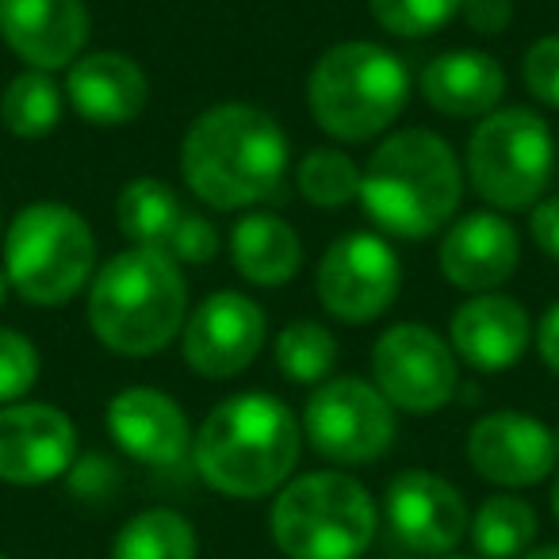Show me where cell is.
<instances>
[{
    "label": "cell",
    "mask_w": 559,
    "mask_h": 559,
    "mask_svg": "<svg viewBox=\"0 0 559 559\" xmlns=\"http://www.w3.org/2000/svg\"><path fill=\"white\" fill-rule=\"evenodd\" d=\"M288 162V134L257 104H215L192 119L180 142V177L188 192L215 211L272 200Z\"/></svg>",
    "instance_id": "1"
},
{
    "label": "cell",
    "mask_w": 559,
    "mask_h": 559,
    "mask_svg": "<svg viewBox=\"0 0 559 559\" xmlns=\"http://www.w3.org/2000/svg\"><path fill=\"white\" fill-rule=\"evenodd\" d=\"M304 456V426L288 403L269 391H241L211 406L192 441V467L215 495H276Z\"/></svg>",
    "instance_id": "2"
},
{
    "label": "cell",
    "mask_w": 559,
    "mask_h": 559,
    "mask_svg": "<svg viewBox=\"0 0 559 559\" xmlns=\"http://www.w3.org/2000/svg\"><path fill=\"white\" fill-rule=\"evenodd\" d=\"M464 200V165L441 134L403 127L372 150L360 169V207L380 234L426 241L456 218Z\"/></svg>",
    "instance_id": "3"
},
{
    "label": "cell",
    "mask_w": 559,
    "mask_h": 559,
    "mask_svg": "<svg viewBox=\"0 0 559 559\" xmlns=\"http://www.w3.org/2000/svg\"><path fill=\"white\" fill-rule=\"evenodd\" d=\"M93 337L119 357H154L188 322V284L165 249L131 246L104 261L88 284Z\"/></svg>",
    "instance_id": "4"
},
{
    "label": "cell",
    "mask_w": 559,
    "mask_h": 559,
    "mask_svg": "<svg viewBox=\"0 0 559 559\" xmlns=\"http://www.w3.org/2000/svg\"><path fill=\"white\" fill-rule=\"evenodd\" d=\"M411 104V70L388 47L349 39L330 47L307 78V108L337 142H372Z\"/></svg>",
    "instance_id": "5"
},
{
    "label": "cell",
    "mask_w": 559,
    "mask_h": 559,
    "mask_svg": "<svg viewBox=\"0 0 559 559\" xmlns=\"http://www.w3.org/2000/svg\"><path fill=\"white\" fill-rule=\"evenodd\" d=\"M380 513L365 483L345 472H307L276 490L269 536L288 559H360L376 540Z\"/></svg>",
    "instance_id": "6"
},
{
    "label": "cell",
    "mask_w": 559,
    "mask_h": 559,
    "mask_svg": "<svg viewBox=\"0 0 559 559\" xmlns=\"http://www.w3.org/2000/svg\"><path fill=\"white\" fill-rule=\"evenodd\" d=\"M4 272L24 304L66 307L96 276L93 226L70 203H27L4 230Z\"/></svg>",
    "instance_id": "7"
},
{
    "label": "cell",
    "mask_w": 559,
    "mask_h": 559,
    "mask_svg": "<svg viewBox=\"0 0 559 559\" xmlns=\"http://www.w3.org/2000/svg\"><path fill=\"white\" fill-rule=\"evenodd\" d=\"M556 169V139L540 111L498 108L467 142V180L495 211L536 207Z\"/></svg>",
    "instance_id": "8"
},
{
    "label": "cell",
    "mask_w": 559,
    "mask_h": 559,
    "mask_svg": "<svg viewBox=\"0 0 559 559\" xmlns=\"http://www.w3.org/2000/svg\"><path fill=\"white\" fill-rule=\"evenodd\" d=\"M304 441L342 467L376 464L395 444V406L380 388L357 376H337L314 388L304 406Z\"/></svg>",
    "instance_id": "9"
},
{
    "label": "cell",
    "mask_w": 559,
    "mask_h": 559,
    "mask_svg": "<svg viewBox=\"0 0 559 559\" xmlns=\"http://www.w3.org/2000/svg\"><path fill=\"white\" fill-rule=\"evenodd\" d=\"M372 383L395 411L437 414L456 399L460 360L437 330L399 322L372 345Z\"/></svg>",
    "instance_id": "10"
},
{
    "label": "cell",
    "mask_w": 559,
    "mask_h": 559,
    "mask_svg": "<svg viewBox=\"0 0 559 559\" xmlns=\"http://www.w3.org/2000/svg\"><path fill=\"white\" fill-rule=\"evenodd\" d=\"M403 288V261L383 234L353 230L322 253L314 292L330 319L365 326L391 311Z\"/></svg>",
    "instance_id": "11"
},
{
    "label": "cell",
    "mask_w": 559,
    "mask_h": 559,
    "mask_svg": "<svg viewBox=\"0 0 559 559\" xmlns=\"http://www.w3.org/2000/svg\"><path fill=\"white\" fill-rule=\"evenodd\" d=\"M269 319L241 292H211L180 330L185 365L203 380H234L264 349Z\"/></svg>",
    "instance_id": "12"
},
{
    "label": "cell",
    "mask_w": 559,
    "mask_h": 559,
    "mask_svg": "<svg viewBox=\"0 0 559 559\" xmlns=\"http://www.w3.org/2000/svg\"><path fill=\"white\" fill-rule=\"evenodd\" d=\"M383 510H388V525L395 540L429 559L456 551L467 536V525H472V510H467L464 495L444 475L426 472V467L399 472L388 483Z\"/></svg>",
    "instance_id": "13"
},
{
    "label": "cell",
    "mask_w": 559,
    "mask_h": 559,
    "mask_svg": "<svg viewBox=\"0 0 559 559\" xmlns=\"http://www.w3.org/2000/svg\"><path fill=\"white\" fill-rule=\"evenodd\" d=\"M467 464L495 487L521 490L556 475L559 444L556 433L533 414L495 411L467 429Z\"/></svg>",
    "instance_id": "14"
},
{
    "label": "cell",
    "mask_w": 559,
    "mask_h": 559,
    "mask_svg": "<svg viewBox=\"0 0 559 559\" xmlns=\"http://www.w3.org/2000/svg\"><path fill=\"white\" fill-rule=\"evenodd\" d=\"M78 464V426L50 403L0 406V483L43 487Z\"/></svg>",
    "instance_id": "15"
},
{
    "label": "cell",
    "mask_w": 559,
    "mask_h": 559,
    "mask_svg": "<svg viewBox=\"0 0 559 559\" xmlns=\"http://www.w3.org/2000/svg\"><path fill=\"white\" fill-rule=\"evenodd\" d=\"M108 433L119 452L142 467H185L192 460V426L173 395L157 388H123L108 403Z\"/></svg>",
    "instance_id": "16"
},
{
    "label": "cell",
    "mask_w": 559,
    "mask_h": 559,
    "mask_svg": "<svg viewBox=\"0 0 559 559\" xmlns=\"http://www.w3.org/2000/svg\"><path fill=\"white\" fill-rule=\"evenodd\" d=\"M85 0H0V39L27 70H70L88 43Z\"/></svg>",
    "instance_id": "17"
},
{
    "label": "cell",
    "mask_w": 559,
    "mask_h": 559,
    "mask_svg": "<svg viewBox=\"0 0 559 559\" xmlns=\"http://www.w3.org/2000/svg\"><path fill=\"white\" fill-rule=\"evenodd\" d=\"M437 261L452 288L487 296L518 272L521 238L502 211H467L449 223Z\"/></svg>",
    "instance_id": "18"
},
{
    "label": "cell",
    "mask_w": 559,
    "mask_h": 559,
    "mask_svg": "<svg viewBox=\"0 0 559 559\" xmlns=\"http://www.w3.org/2000/svg\"><path fill=\"white\" fill-rule=\"evenodd\" d=\"M533 319L510 296H472L452 311L449 345L456 360H464L475 372H510L525 349L533 345Z\"/></svg>",
    "instance_id": "19"
},
{
    "label": "cell",
    "mask_w": 559,
    "mask_h": 559,
    "mask_svg": "<svg viewBox=\"0 0 559 559\" xmlns=\"http://www.w3.org/2000/svg\"><path fill=\"white\" fill-rule=\"evenodd\" d=\"M66 100L88 127H127L150 104L146 70L119 50L81 55L66 73Z\"/></svg>",
    "instance_id": "20"
},
{
    "label": "cell",
    "mask_w": 559,
    "mask_h": 559,
    "mask_svg": "<svg viewBox=\"0 0 559 559\" xmlns=\"http://www.w3.org/2000/svg\"><path fill=\"white\" fill-rule=\"evenodd\" d=\"M421 100L449 119H483L498 111L506 70L483 50H444L421 66Z\"/></svg>",
    "instance_id": "21"
},
{
    "label": "cell",
    "mask_w": 559,
    "mask_h": 559,
    "mask_svg": "<svg viewBox=\"0 0 559 559\" xmlns=\"http://www.w3.org/2000/svg\"><path fill=\"white\" fill-rule=\"evenodd\" d=\"M230 261L257 288H284L304 269V241L288 218L249 211L230 230Z\"/></svg>",
    "instance_id": "22"
},
{
    "label": "cell",
    "mask_w": 559,
    "mask_h": 559,
    "mask_svg": "<svg viewBox=\"0 0 559 559\" xmlns=\"http://www.w3.org/2000/svg\"><path fill=\"white\" fill-rule=\"evenodd\" d=\"M185 215L188 211L180 203V195L157 177H134L131 185H123V192L116 200L119 234L142 249H169Z\"/></svg>",
    "instance_id": "23"
},
{
    "label": "cell",
    "mask_w": 559,
    "mask_h": 559,
    "mask_svg": "<svg viewBox=\"0 0 559 559\" xmlns=\"http://www.w3.org/2000/svg\"><path fill=\"white\" fill-rule=\"evenodd\" d=\"M111 559H200V536L185 513L150 506L127 518L111 544Z\"/></svg>",
    "instance_id": "24"
},
{
    "label": "cell",
    "mask_w": 559,
    "mask_h": 559,
    "mask_svg": "<svg viewBox=\"0 0 559 559\" xmlns=\"http://www.w3.org/2000/svg\"><path fill=\"white\" fill-rule=\"evenodd\" d=\"M536 533H540L536 510L518 495H490L467 525L475 559H521L533 548Z\"/></svg>",
    "instance_id": "25"
},
{
    "label": "cell",
    "mask_w": 559,
    "mask_h": 559,
    "mask_svg": "<svg viewBox=\"0 0 559 559\" xmlns=\"http://www.w3.org/2000/svg\"><path fill=\"white\" fill-rule=\"evenodd\" d=\"M62 104L66 96L50 73L24 70L0 93V123L9 127L16 139H47L62 123Z\"/></svg>",
    "instance_id": "26"
},
{
    "label": "cell",
    "mask_w": 559,
    "mask_h": 559,
    "mask_svg": "<svg viewBox=\"0 0 559 559\" xmlns=\"http://www.w3.org/2000/svg\"><path fill=\"white\" fill-rule=\"evenodd\" d=\"M272 357H276V368L292 383L319 388V383L330 380V372L337 365V337L322 322L299 319L280 330L276 345H272Z\"/></svg>",
    "instance_id": "27"
},
{
    "label": "cell",
    "mask_w": 559,
    "mask_h": 559,
    "mask_svg": "<svg viewBox=\"0 0 559 559\" xmlns=\"http://www.w3.org/2000/svg\"><path fill=\"white\" fill-rule=\"evenodd\" d=\"M296 188L311 207L337 211L345 203L360 200V165L345 150L319 146L299 162Z\"/></svg>",
    "instance_id": "28"
},
{
    "label": "cell",
    "mask_w": 559,
    "mask_h": 559,
    "mask_svg": "<svg viewBox=\"0 0 559 559\" xmlns=\"http://www.w3.org/2000/svg\"><path fill=\"white\" fill-rule=\"evenodd\" d=\"M464 0H368V12L388 35L426 39L460 16Z\"/></svg>",
    "instance_id": "29"
},
{
    "label": "cell",
    "mask_w": 559,
    "mask_h": 559,
    "mask_svg": "<svg viewBox=\"0 0 559 559\" xmlns=\"http://www.w3.org/2000/svg\"><path fill=\"white\" fill-rule=\"evenodd\" d=\"M39 349L20 330L0 326V406L24 403L27 391L39 383Z\"/></svg>",
    "instance_id": "30"
},
{
    "label": "cell",
    "mask_w": 559,
    "mask_h": 559,
    "mask_svg": "<svg viewBox=\"0 0 559 559\" xmlns=\"http://www.w3.org/2000/svg\"><path fill=\"white\" fill-rule=\"evenodd\" d=\"M521 81L548 108H559V35H544L521 58Z\"/></svg>",
    "instance_id": "31"
},
{
    "label": "cell",
    "mask_w": 559,
    "mask_h": 559,
    "mask_svg": "<svg viewBox=\"0 0 559 559\" xmlns=\"http://www.w3.org/2000/svg\"><path fill=\"white\" fill-rule=\"evenodd\" d=\"M218 249H223V241H218L215 223L188 211V215L180 218L177 234H173V241H169L165 253H169L177 264H211L218 257Z\"/></svg>",
    "instance_id": "32"
},
{
    "label": "cell",
    "mask_w": 559,
    "mask_h": 559,
    "mask_svg": "<svg viewBox=\"0 0 559 559\" xmlns=\"http://www.w3.org/2000/svg\"><path fill=\"white\" fill-rule=\"evenodd\" d=\"M70 490L78 498H88V502H104L116 490V467L104 456L81 460V464L70 467Z\"/></svg>",
    "instance_id": "33"
},
{
    "label": "cell",
    "mask_w": 559,
    "mask_h": 559,
    "mask_svg": "<svg viewBox=\"0 0 559 559\" xmlns=\"http://www.w3.org/2000/svg\"><path fill=\"white\" fill-rule=\"evenodd\" d=\"M460 16L475 35H502L513 24V0H464Z\"/></svg>",
    "instance_id": "34"
},
{
    "label": "cell",
    "mask_w": 559,
    "mask_h": 559,
    "mask_svg": "<svg viewBox=\"0 0 559 559\" xmlns=\"http://www.w3.org/2000/svg\"><path fill=\"white\" fill-rule=\"evenodd\" d=\"M528 234H533L536 249L544 257H556L559 261V195H548L533 207L528 215Z\"/></svg>",
    "instance_id": "35"
},
{
    "label": "cell",
    "mask_w": 559,
    "mask_h": 559,
    "mask_svg": "<svg viewBox=\"0 0 559 559\" xmlns=\"http://www.w3.org/2000/svg\"><path fill=\"white\" fill-rule=\"evenodd\" d=\"M536 353H540L544 368L559 376V299L540 314V326H536Z\"/></svg>",
    "instance_id": "36"
},
{
    "label": "cell",
    "mask_w": 559,
    "mask_h": 559,
    "mask_svg": "<svg viewBox=\"0 0 559 559\" xmlns=\"http://www.w3.org/2000/svg\"><path fill=\"white\" fill-rule=\"evenodd\" d=\"M521 559H559V544H544V548H528Z\"/></svg>",
    "instance_id": "37"
},
{
    "label": "cell",
    "mask_w": 559,
    "mask_h": 559,
    "mask_svg": "<svg viewBox=\"0 0 559 559\" xmlns=\"http://www.w3.org/2000/svg\"><path fill=\"white\" fill-rule=\"evenodd\" d=\"M9 292H12V284H9V272L0 269V307L9 304Z\"/></svg>",
    "instance_id": "38"
},
{
    "label": "cell",
    "mask_w": 559,
    "mask_h": 559,
    "mask_svg": "<svg viewBox=\"0 0 559 559\" xmlns=\"http://www.w3.org/2000/svg\"><path fill=\"white\" fill-rule=\"evenodd\" d=\"M551 513H556V521H559V475H556V483H551Z\"/></svg>",
    "instance_id": "39"
},
{
    "label": "cell",
    "mask_w": 559,
    "mask_h": 559,
    "mask_svg": "<svg viewBox=\"0 0 559 559\" xmlns=\"http://www.w3.org/2000/svg\"><path fill=\"white\" fill-rule=\"evenodd\" d=\"M433 559H475V556H456V551H449V556H433Z\"/></svg>",
    "instance_id": "40"
},
{
    "label": "cell",
    "mask_w": 559,
    "mask_h": 559,
    "mask_svg": "<svg viewBox=\"0 0 559 559\" xmlns=\"http://www.w3.org/2000/svg\"><path fill=\"white\" fill-rule=\"evenodd\" d=\"M551 433H556V444H559V426H556V429H551Z\"/></svg>",
    "instance_id": "41"
},
{
    "label": "cell",
    "mask_w": 559,
    "mask_h": 559,
    "mask_svg": "<svg viewBox=\"0 0 559 559\" xmlns=\"http://www.w3.org/2000/svg\"><path fill=\"white\" fill-rule=\"evenodd\" d=\"M0 234H4V218H0Z\"/></svg>",
    "instance_id": "42"
},
{
    "label": "cell",
    "mask_w": 559,
    "mask_h": 559,
    "mask_svg": "<svg viewBox=\"0 0 559 559\" xmlns=\"http://www.w3.org/2000/svg\"><path fill=\"white\" fill-rule=\"evenodd\" d=\"M0 559H9V556H0Z\"/></svg>",
    "instance_id": "43"
}]
</instances>
